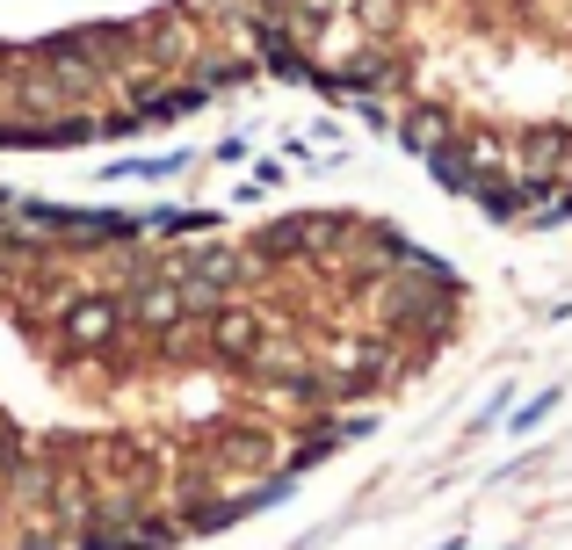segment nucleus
<instances>
[{
    "label": "nucleus",
    "instance_id": "nucleus-1",
    "mask_svg": "<svg viewBox=\"0 0 572 550\" xmlns=\"http://www.w3.org/2000/svg\"><path fill=\"white\" fill-rule=\"evenodd\" d=\"M551 406H558V391H544V399H536V406H522V413H515V427H536V420H544Z\"/></svg>",
    "mask_w": 572,
    "mask_h": 550
}]
</instances>
